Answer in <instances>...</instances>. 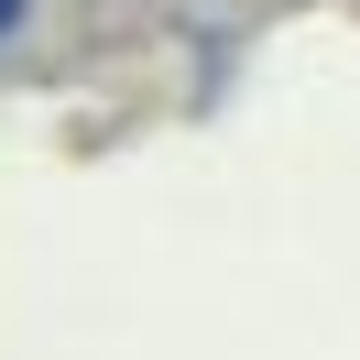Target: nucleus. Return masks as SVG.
<instances>
[{
    "label": "nucleus",
    "mask_w": 360,
    "mask_h": 360,
    "mask_svg": "<svg viewBox=\"0 0 360 360\" xmlns=\"http://www.w3.org/2000/svg\"><path fill=\"white\" fill-rule=\"evenodd\" d=\"M0 22H11V0H0Z\"/></svg>",
    "instance_id": "nucleus-1"
}]
</instances>
